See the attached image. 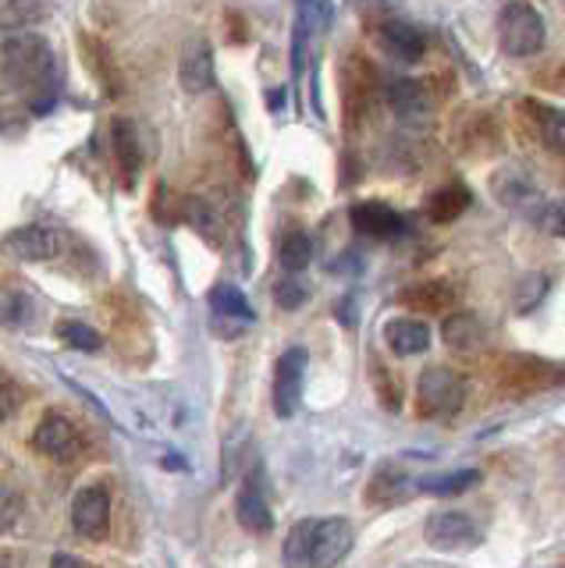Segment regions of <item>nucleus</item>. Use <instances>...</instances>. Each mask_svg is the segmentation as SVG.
<instances>
[{"label":"nucleus","instance_id":"nucleus-28","mask_svg":"<svg viewBox=\"0 0 565 568\" xmlns=\"http://www.w3.org/2000/svg\"><path fill=\"white\" fill-rule=\"evenodd\" d=\"M47 0H8L0 8V26L8 29H26V26H37L40 18H47Z\"/></svg>","mask_w":565,"mask_h":568},{"label":"nucleus","instance_id":"nucleus-17","mask_svg":"<svg viewBox=\"0 0 565 568\" xmlns=\"http://www.w3.org/2000/svg\"><path fill=\"white\" fill-rule=\"evenodd\" d=\"M235 515L250 532H271L274 515H271L268 497H263V490L256 484V476H245V484L239 490V501H235Z\"/></svg>","mask_w":565,"mask_h":568},{"label":"nucleus","instance_id":"nucleus-34","mask_svg":"<svg viewBox=\"0 0 565 568\" xmlns=\"http://www.w3.org/2000/svg\"><path fill=\"white\" fill-rule=\"evenodd\" d=\"M19 515H22V497L8 487H0V532H8L19 523Z\"/></svg>","mask_w":565,"mask_h":568},{"label":"nucleus","instance_id":"nucleus-7","mask_svg":"<svg viewBox=\"0 0 565 568\" xmlns=\"http://www.w3.org/2000/svg\"><path fill=\"white\" fill-rule=\"evenodd\" d=\"M306 363L310 355L303 345H292L289 352H281V359L274 366V413L281 419H292L299 398H303V377H306Z\"/></svg>","mask_w":565,"mask_h":568},{"label":"nucleus","instance_id":"nucleus-39","mask_svg":"<svg viewBox=\"0 0 565 568\" xmlns=\"http://www.w3.org/2000/svg\"><path fill=\"white\" fill-rule=\"evenodd\" d=\"M562 4H565V0H562Z\"/></svg>","mask_w":565,"mask_h":568},{"label":"nucleus","instance_id":"nucleus-31","mask_svg":"<svg viewBox=\"0 0 565 568\" xmlns=\"http://www.w3.org/2000/svg\"><path fill=\"white\" fill-rule=\"evenodd\" d=\"M185 221L196 227L200 235H210V239H218V231H221L218 213L206 200H185Z\"/></svg>","mask_w":565,"mask_h":568},{"label":"nucleus","instance_id":"nucleus-35","mask_svg":"<svg viewBox=\"0 0 565 568\" xmlns=\"http://www.w3.org/2000/svg\"><path fill=\"white\" fill-rule=\"evenodd\" d=\"M14 408H19V395H14V387L0 384V423L8 416H14Z\"/></svg>","mask_w":565,"mask_h":568},{"label":"nucleus","instance_id":"nucleus-5","mask_svg":"<svg viewBox=\"0 0 565 568\" xmlns=\"http://www.w3.org/2000/svg\"><path fill=\"white\" fill-rule=\"evenodd\" d=\"M544 18L529 0H508L498 18V43L508 58H534L544 50Z\"/></svg>","mask_w":565,"mask_h":568},{"label":"nucleus","instance_id":"nucleus-20","mask_svg":"<svg viewBox=\"0 0 565 568\" xmlns=\"http://www.w3.org/2000/svg\"><path fill=\"white\" fill-rule=\"evenodd\" d=\"M441 337H445V345L455 352H473L484 345L487 327L481 324V316H473V313H452L445 316V324H441Z\"/></svg>","mask_w":565,"mask_h":568},{"label":"nucleus","instance_id":"nucleus-16","mask_svg":"<svg viewBox=\"0 0 565 568\" xmlns=\"http://www.w3.org/2000/svg\"><path fill=\"white\" fill-rule=\"evenodd\" d=\"M458 292L452 288L448 281H423V284H413V288H405L398 295V302L405 310L413 313H423V316H434V313H445L455 306Z\"/></svg>","mask_w":565,"mask_h":568},{"label":"nucleus","instance_id":"nucleus-36","mask_svg":"<svg viewBox=\"0 0 565 568\" xmlns=\"http://www.w3.org/2000/svg\"><path fill=\"white\" fill-rule=\"evenodd\" d=\"M54 565H58V568H64V565H68V568H75V565H85V561H82V558H72V555H54Z\"/></svg>","mask_w":565,"mask_h":568},{"label":"nucleus","instance_id":"nucleus-24","mask_svg":"<svg viewBox=\"0 0 565 568\" xmlns=\"http://www.w3.org/2000/svg\"><path fill=\"white\" fill-rule=\"evenodd\" d=\"M37 320V302L19 288H0V327L19 331Z\"/></svg>","mask_w":565,"mask_h":568},{"label":"nucleus","instance_id":"nucleus-26","mask_svg":"<svg viewBox=\"0 0 565 568\" xmlns=\"http://www.w3.org/2000/svg\"><path fill=\"white\" fill-rule=\"evenodd\" d=\"M313 260V242L306 231H289L278 245V263L285 266L289 274H303Z\"/></svg>","mask_w":565,"mask_h":568},{"label":"nucleus","instance_id":"nucleus-1","mask_svg":"<svg viewBox=\"0 0 565 568\" xmlns=\"http://www.w3.org/2000/svg\"><path fill=\"white\" fill-rule=\"evenodd\" d=\"M0 75L32 100H37L40 93L54 97L58 58L40 32L8 29V36L0 40Z\"/></svg>","mask_w":565,"mask_h":568},{"label":"nucleus","instance_id":"nucleus-15","mask_svg":"<svg viewBox=\"0 0 565 568\" xmlns=\"http://www.w3.org/2000/svg\"><path fill=\"white\" fill-rule=\"evenodd\" d=\"M377 40H381V50L387 53V58L398 61V64H413V61L423 58V53H427V36H423V29H416L410 22L381 26Z\"/></svg>","mask_w":565,"mask_h":568},{"label":"nucleus","instance_id":"nucleus-21","mask_svg":"<svg viewBox=\"0 0 565 568\" xmlns=\"http://www.w3.org/2000/svg\"><path fill=\"white\" fill-rule=\"evenodd\" d=\"M470 203H473V195L466 185H445L427 200V217L434 224H448L455 217H463V213L470 210Z\"/></svg>","mask_w":565,"mask_h":568},{"label":"nucleus","instance_id":"nucleus-4","mask_svg":"<svg viewBox=\"0 0 565 568\" xmlns=\"http://www.w3.org/2000/svg\"><path fill=\"white\" fill-rule=\"evenodd\" d=\"M466 402V381L448 366H427L416 381V413L423 419H452Z\"/></svg>","mask_w":565,"mask_h":568},{"label":"nucleus","instance_id":"nucleus-37","mask_svg":"<svg viewBox=\"0 0 565 568\" xmlns=\"http://www.w3.org/2000/svg\"><path fill=\"white\" fill-rule=\"evenodd\" d=\"M562 476H565V455H562Z\"/></svg>","mask_w":565,"mask_h":568},{"label":"nucleus","instance_id":"nucleus-14","mask_svg":"<svg viewBox=\"0 0 565 568\" xmlns=\"http://www.w3.org/2000/svg\"><path fill=\"white\" fill-rule=\"evenodd\" d=\"M179 79H182V89L192 97H200L214 85V50H210L206 40L185 43L182 61H179Z\"/></svg>","mask_w":565,"mask_h":568},{"label":"nucleus","instance_id":"nucleus-19","mask_svg":"<svg viewBox=\"0 0 565 568\" xmlns=\"http://www.w3.org/2000/svg\"><path fill=\"white\" fill-rule=\"evenodd\" d=\"M384 342L395 355H420L431 348V327L423 320H392L384 324Z\"/></svg>","mask_w":565,"mask_h":568},{"label":"nucleus","instance_id":"nucleus-23","mask_svg":"<svg viewBox=\"0 0 565 568\" xmlns=\"http://www.w3.org/2000/svg\"><path fill=\"white\" fill-rule=\"evenodd\" d=\"M210 306H214L218 320H235V324H253L256 320L250 298H245L242 288H235V284H218V288L210 292Z\"/></svg>","mask_w":565,"mask_h":568},{"label":"nucleus","instance_id":"nucleus-18","mask_svg":"<svg viewBox=\"0 0 565 568\" xmlns=\"http://www.w3.org/2000/svg\"><path fill=\"white\" fill-rule=\"evenodd\" d=\"M387 97V106L402 118V121H423L431 114V97L423 93L420 82H410V79H398L384 89Z\"/></svg>","mask_w":565,"mask_h":568},{"label":"nucleus","instance_id":"nucleus-6","mask_svg":"<svg viewBox=\"0 0 565 568\" xmlns=\"http://www.w3.org/2000/svg\"><path fill=\"white\" fill-rule=\"evenodd\" d=\"M565 381V366L547 363L541 355H505L498 366V384L508 395H537Z\"/></svg>","mask_w":565,"mask_h":568},{"label":"nucleus","instance_id":"nucleus-13","mask_svg":"<svg viewBox=\"0 0 565 568\" xmlns=\"http://www.w3.org/2000/svg\"><path fill=\"white\" fill-rule=\"evenodd\" d=\"M416 490V479L405 476V469L398 462H384V466L370 476V487H366V501L374 508H395L402 505L405 497Z\"/></svg>","mask_w":565,"mask_h":568},{"label":"nucleus","instance_id":"nucleus-12","mask_svg":"<svg viewBox=\"0 0 565 568\" xmlns=\"http://www.w3.org/2000/svg\"><path fill=\"white\" fill-rule=\"evenodd\" d=\"M32 444H37V452H43L50 458H61V462L75 458L82 452L79 430L64 416H58V413L43 416V423L37 426V434H32Z\"/></svg>","mask_w":565,"mask_h":568},{"label":"nucleus","instance_id":"nucleus-32","mask_svg":"<svg viewBox=\"0 0 565 568\" xmlns=\"http://www.w3.org/2000/svg\"><path fill=\"white\" fill-rule=\"evenodd\" d=\"M544 295H547V277L544 274H526L519 281V292H516V310L519 313H529Z\"/></svg>","mask_w":565,"mask_h":568},{"label":"nucleus","instance_id":"nucleus-30","mask_svg":"<svg viewBox=\"0 0 565 568\" xmlns=\"http://www.w3.org/2000/svg\"><path fill=\"white\" fill-rule=\"evenodd\" d=\"M537 129L547 150H555L558 156H565V111H555V106H537Z\"/></svg>","mask_w":565,"mask_h":568},{"label":"nucleus","instance_id":"nucleus-11","mask_svg":"<svg viewBox=\"0 0 565 568\" xmlns=\"http://www.w3.org/2000/svg\"><path fill=\"white\" fill-rule=\"evenodd\" d=\"M349 221H352V227L360 231V235L377 239V242H392V239L405 235V217L387 203H381V200L356 203L349 210Z\"/></svg>","mask_w":565,"mask_h":568},{"label":"nucleus","instance_id":"nucleus-2","mask_svg":"<svg viewBox=\"0 0 565 568\" xmlns=\"http://www.w3.org/2000/svg\"><path fill=\"white\" fill-rule=\"evenodd\" d=\"M352 544L356 532L345 519H303L289 529L285 537V561L289 565H339Z\"/></svg>","mask_w":565,"mask_h":568},{"label":"nucleus","instance_id":"nucleus-27","mask_svg":"<svg viewBox=\"0 0 565 568\" xmlns=\"http://www.w3.org/2000/svg\"><path fill=\"white\" fill-rule=\"evenodd\" d=\"M463 124H466V139H463L466 153H473V146H481L476 150V156H481L498 146V132H494L491 114H463Z\"/></svg>","mask_w":565,"mask_h":568},{"label":"nucleus","instance_id":"nucleus-10","mask_svg":"<svg viewBox=\"0 0 565 568\" xmlns=\"http://www.w3.org/2000/svg\"><path fill=\"white\" fill-rule=\"evenodd\" d=\"M4 248L14 260H22V263H47V260H54L64 248V239L58 235L54 227L26 224V227L11 231V235L4 239Z\"/></svg>","mask_w":565,"mask_h":568},{"label":"nucleus","instance_id":"nucleus-29","mask_svg":"<svg viewBox=\"0 0 565 568\" xmlns=\"http://www.w3.org/2000/svg\"><path fill=\"white\" fill-rule=\"evenodd\" d=\"M58 337L75 352H100L103 348V337L90 327V324H79V320H64V324H58Z\"/></svg>","mask_w":565,"mask_h":568},{"label":"nucleus","instance_id":"nucleus-8","mask_svg":"<svg viewBox=\"0 0 565 568\" xmlns=\"http://www.w3.org/2000/svg\"><path fill=\"white\" fill-rule=\"evenodd\" d=\"M423 540L434 550H470L481 544V529L473 526L466 511L455 508H441L427 515V526H423Z\"/></svg>","mask_w":565,"mask_h":568},{"label":"nucleus","instance_id":"nucleus-33","mask_svg":"<svg viewBox=\"0 0 565 568\" xmlns=\"http://www.w3.org/2000/svg\"><path fill=\"white\" fill-rule=\"evenodd\" d=\"M306 298H310V292H306V284H303V281L285 277V281H278V284H274V302H278L281 310H299Z\"/></svg>","mask_w":565,"mask_h":568},{"label":"nucleus","instance_id":"nucleus-9","mask_svg":"<svg viewBox=\"0 0 565 568\" xmlns=\"http://www.w3.org/2000/svg\"><path fill=\"white\" fill-rule=\"evenodd\" d=\"M72 526L79 537L85 540H100V537H108V529H111V497L103 487H82L75 494V501H72Z\"/></svg>","mask_w":565,"mask_h":568},{"label":"nucleus","instance_id":"nucleus-38","mask_svg":"<svg viewBox=\"0 0 565 568\" xmlns=\"http://www.w3.org/2000/svg\"><path fill=\"white\" fill-rule=\"evenodd\" d=\"M299 4H306V0H299Z\"/></svg>","mask_w":565,"mask_h":568},{"label":"nucleus","instance_id":"nucleus-3","mask_svg":"<svg viewBox=\"0 0 565 568\" xmlns=\"http://www.w3.org/2000/svg\"><path fill=\"white\" fill-rule=\"evenodd\" d=\"M491 192L502 206L526 217L534 227H541L544 235H565V206L547 200V195L534 185V178H529L523 168H505V171L494 174Z\"/></svg>","mask_w":565,"mask_h":568},{"label":"nucleus","instance_id":"nucleus-22","mask_svg":"<svg viewBox=\"0 0 565 568\" xmlns=\"http://www.w3.org/2000/svg\"><path fill=\"white\" fill-rule=\"evenodd\" d=\"M114 150H118V164L125 171L129 185L143 171V146H139V135H135V124L132 121H114Z\"/></svg>","mask_w":565,"mask_h":568},{"label":"nucleus","instance_id":"nucleus-25","mask_svg":"<svg viewBox=\"0 0 565 568\" xmlns=\"http://www.w3.org/2000/svg\"><path fill=\"white\" fill-rule=\"evenodd\" d=\"M481 484V473L476 469H458V473H445V476H420L416 479V490L423 494H434V497H455L470 487Z\"/></svg>","mask_w":565,"mask_h":568}]
</instances>
